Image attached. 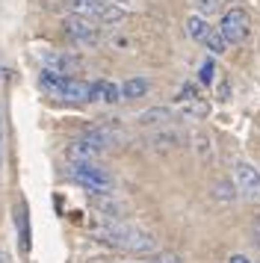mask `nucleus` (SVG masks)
Here are the masks:
<instances>
[{"mask_svg":"<svg viewBox=\"0 0 260 263\" xmlns=\"http://www.w3.org/2000/svg\"><path fill=\"white\" fill-rule=\"evenodd\" d=\"M204 48L210 50L213 57H222L225 50H228V42L222 39V33H219V27H216V30H213L210 36H207V42H204Z\"/></svg>","mask_w":260,"mask_h":263,"instance_id":"6ab92c4d","label":"nucleus"},{"mask_svg":"<svg viewBox=\"0 0 260 263\" xmlns=\"http://www.w3.org/2000/svg\"><path fill=\"white\" fill-rule=\"evenodd\" d=\"M216 192H219V198H231V201H234V198H236V183H228V180H222V183L216 186Z\"/></svg>","mask_w":260,"mask_h":263,"instance_id":"4be33fe9","label":"nucleus"},{"mask_svg":"<svg viewBox=\"0 0 260 263\" xmlns=\"http://www.w3.org/2000/svg\"><path fill=\"white\" fill-rule=\"evenodd\" d=\"M228 263H251L246 257V254H231V257H228Z\"/></svg>","mask_w":260,"mask_h":263,"instance_id":"5701e85b","label":"nucleus"},{"mask_svg":"<svg viewBox=\"0 0 260 263\" xmlns=\"http://www.w3.org/2000/svg\"><path fill=\"white\" fill-rule=\"evenodd\" d=\"M0 263H9V254L6 251H0Z\"/></svg>","mask_w":260,"mask_h":263,"instance_id":"393cba45","label":"nucleus"},{"mask_svg":"<svg viewBox=\"0 0 260 263\" xmlns=\"http://www.w3.org/2000/svg\"><path fill=\"white\" fill-rule=\"evenodd\" d=\"M198 83H201V86H213V83H216V60H213V57H207V60L201 62V68H198Z\"/></svg>","mask_w":260,"mask_h":263,"instance_id":"a211bd4d","label":"nucleus"},{"mask_svg":"<svg viewBox=\"0 0 260 263\" xmlns=\"http://www.w3.org/2000/svg\"><path fill=\"white\" fill-rule=\"evenodd\" d=\"M254 242H257V246H260V216H257V219H254Z\"/></svg>","mask_w":260,"mask_h":263,"instance_id":"b1692460","label":"nucleus"},{"mask_svg":"<svg viewBox=\"0 0 260 263\" xmlns=\"http://www.w3.org/2000/svg\"><path fill=\"white\" fill-rule=\"evenodd\" d=\"M234 183L236 192L246 201H260V168L248 160H236L234 163Z\"/></svg>","mask_w":260,"mask_h":263,"instance_id":"423d86ee","label":"nucleus"},{"mask_svg":"<svg viewBox=\"0 0 260 263\" xmlns=\"http://www.w3.org/2000/svg\"><path fill=\"white\" fill-rule=\"evenodd\" d=\"M148 263H183L180 254H172V251H160V254H154Z\"/></svg>","mask_w":260,"mask_h":263,"instance_id":"412c9836","label":"nucleus"},{"mask_svg":"<svg viewBox=\"0 0 260 263\" xmlns=\"http://www.w3.org/2000/svg\"><path fill=\"white\" fill-rule=\"evenodd\" d=\"M83 139H89V142L98 145L101 151H106V148H113V145L124 142V139H127V133L121 130L116 121H104V124H95V127H89V130L83 133Z\"/></svg>","mask_w":260,"mask_h":263,"instance_id":"6e6552de","label":"nucleus"},{"mask_svg":"<svg viewBox=\"0 0 260 263\" xmlns=\"http://www.w3.org/2000/svg\"><path fill=\"white\" fill-rule=\"evenodd\" d=\"M42 65H45V71L74 77V74L83 68V60L74 57V53H62V50H45V53H42Z\"/></svg>","mask_w":260,"mask_h":263,"instance_id":"1a4fd4ad","label":"nucleus"},{"mask_svg":"<svg viewBox=\"0 0 260 263\" xmlns=\"http://www.w3.org/2000/svg\"><path fill=\"white\" fill-rule=\"evenodd\" d=\"M92 207L101 210L106 219H121V213H124V204L116 201L113 192H106V195H92Z\"/></svg>","mask_w":260,"mask_h":263,"instance_id":"4468645a","label":"nucleus"},{"mask_svg":"<svg viewBox=\"0 0 260 263\" xmlns=\"http://www.w3.org/2000/svg\"><path fill=\"white\" fill-rule=\"evenodd\" d=\"M251 263H260V257H254V260H251Z\"/></svg>","mask_w":260,"mask_h":263,"instance_id":"a878e982","label":"nucleus"},{"mask_svg":"<svg viewBox=\"0 0 260 263\" xmlns=\"http://www.w3.org/2000/svg\"><path fill=\"white\" fill-rule=\"evenodd\" d=\"M148 89L151 83L145 80V77H130L121 83V101H136V98H145L148 95Z\"/></svg>","mask_w":260,"mask_h":263,"instance_id":"dca6fc26","label":"nucleus"},{"mask_svg":"<svg viewBox=\"0 0 260 263\" xmlns=\"http://www.w3.org/2000/svg\"><path fill=\"white\" fill-rule=\"evenodd\" d=\"M219 33H222V39L228 45H243L251 36V15L246 9H239V6L228 9L222 15V21H219Z\"/></svg>","mask_w":260,"mask_h":263,"instance_id":"39448f33","label":"nucleus"},{"mask_svg":"<svg viewBox=\"0 0 260 263\" xmlns=\"http://www.w3.org/2000/svg\"><path fill=\"white\" fill-rule=\"evenodd\" d=\"M65 33H68L71 42H77L83 48H95L101 42V33H98V24L89 21V18H80V15H71L65 21Z\"/></svg>","mask_w":260,"mask_h":263,"instance_id":"0eeeda50","label":"nucleus"},{"mask_svg":"<svg viewBox=\"0 0 260 263\" xmlns=\"http://www.w3.org/2000/svg\"><path fill=\"white\" fill-rule=\"evenodd\" d=\"M180 142H183V139H180V133H175V130H163V133H154L151 136V145L157 151H160V148H163V151H172V148H177Z\"/></svg>","mask_w":260,"mask_h":263,"instance_id":"f3484780","label":"nucleus"},{"mask_svg":"<svg viewBox=\"0 0 260 263\" xmlns=\"http://www.w3.org/2000/svg\"><path fill=\"white\" fill-rule=\"evenodd\" d=\"M195 12L210 18L213 12H219V0H195Z\"/></svg>","mask_w":260,"mask_h":263,"instance_id":"aec40b11","label":"nucleus"},{"mask_svg":"<svg viewBox=\"0 0 260 263\" xmlns=\"http://www.w3.org/2000/svg\"><path fill=\"white\" fill-rule=\"evenodd\" d=\"M187 33H189V39H192V42L204 45V42H207V36L213 33V27H210V21H207L204 15L192 12V15L187 18Z\"/></svg>","mask_w":260,"mask_h":263,"instance_id":"9b49d317","label":"nucleus"},{"mask_svg":"<svg viewBox=\"0 0 260 263\" xmlns=\"http://www.w3.org/2000/svg\"><path fill=\"white\" fill-rule=\"evenodd\" d=\"M71 12L95 24H118L124 18V9L116 6V0H71Z\"/></svg>","mask_w":260,"mask_h":263,"instance_id":"20e7f679","label":"nucleus"},{"mask_svg":"<svg viewBox=\"0 0 260 263\" xmlns=\"http://www.w3.org/2000/svg\"><path fill=\"white\" fill-rule=\"evenodd\" d=\"M101 154H104V151H101L98 145H92L89 139H83V136L74 139V142L65 148V157H68L71 163H95Z\"/></svg>","mask_w":260,"mask_h":263,"instance_id":"9d476101","label":"nucleus"},{"mask_svg":"<svg viewBox=\"0 0 260 263\" xmlns=\"http://www.w3.org/2000/svg\"><path fill=\"white\" fill-rule=\"evenodd\" d=\"M15 228H18L21 251H30V213H27V201H18V207H15Z\"/></svg>","mask_w":260,"mask_h":263,"instance_id":"f8f14e48","label":"nucleus"},{"mask_svg":"<svg viewBox=\"0 0 260 263\" xmlns=\"http://www.w3.org/2000/svg\"><path fill=\"white\" fill-rule=\"evenodd\" d=\"M92 101L118 104V101H121V86L109 83V80H95V83H92Z\"/></svg>","mask_w":260,"mask_h":263,"instance_id":"ddd939ff","label":"nucleus"},{"mask_svg":"<svg viewBox=\"0 0 260 263\" xmlns=\"http://www.w3.org/2000/svg\"><path fill=\"white\" fill-rule=\"evenodd\" d=\"M92 234L98 242L118 251H130V254H148L157 249V242L148 231L130 225V222H121V219H104L101 225H95Z\"/></svg>","mask_w":260,"mask_h":263,"instance_id":"f257e3e1","label":"nucleus"},{"mask_svg":"<svg viewBox=\"0 0 260 263\" xmlns=\"http://www.w3.org/2000/svg\"><path fill=\"white\" fill-rule=\"evenodd\" d=\"M68 175H71L74 183H80L83 190H89L92 195H106V192L116 190L113 175H109L106 168H101L98 163H71Z\"/></svg>","mask_w":260,"mask_h":263,"instance_id":"7ed1b4c3","label":"nucleus"},{"mask_svg":"<svg viewBox=\"0 0 260 263\" xmlns=\"http://www.w3.org/2000/svg\"><path fill=\"white\" fill-rule=\"evenodd\" d=\"M39 86H42L50 98L68 101V104H86V101H92V83H86L80 77H65V74L42 71Z\"/></svg>","mask_w":260,"mask_h":263,"instance_id":"f03ea898","label":"nucleus"},{"mask_svg":"<svg viewBox=\"0 0 260 263\" xmlns=\"http://www.w3.org/2000/svg\"><path fill=\"white\" fill-rule=\"evenodd\" d=\"M172 119H175V116H172L169 107H151V109H145V112L139 116V124L142 127H165Z\"/></svg>","mask_w":260,"mask_h":263,"instance_id":"2eb2a0df","label":"nucleus"}]
</instances>
